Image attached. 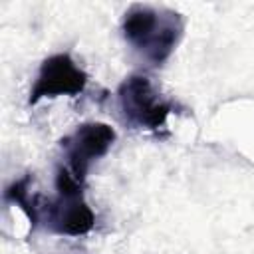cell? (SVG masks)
Returning a JSON list of instances; mask_svg holds the SVG:
<instances>
[{"label": "cell", "instance_id": "1", "mask_svg": "<svg viewBox=\"0 0 254 254\" xmlns=\"http://www.w3.org/2000/svg\"><path fill=\"white\" fill-rule=\"evenodd\" d=\"M185 22L179 12L133 4L123 14V38L151 64L161 65L177 48Z\"/></svg>", "mask_w": 254, "mask_h": 254}, {"label": "cell", "instance_id": "2", "mask_svg": "<svg viewBox=\"0 0 254 254\" xmlns=\"http://www.w3.org/2000/svg\"><path fill=\"white\" fill-rule=\"evenodd\" d=\"M56 190L58 196L44 204L46 226L62 236H83L91 232L95 214L83 198V183L67 167L58 169Z\"/></svg>", "mask_w": 254, "mask_h": 254}, {"label": "cell", "instance_id": "3", "mask_svg": "<svg viewBox=\"0 0 254 254\" xmlns=\"http://www.w3.org/2000/svg\"><path fill=\"white\" fill-rule=\"evenodd\" d=\"M117 103L121 117L129 127L147 131H161L175 109V103L165 99L151 79L141 73H133L119 83Z\"/></svg>", "mask_w": 254, "mask_h": 254}, {"label": "cell", "instance_id": "4", "mask_svg": "<svg viewBox=\"0 0 254 254\" xmlns=\"http://www.w3.org/2000/svg\"><path fill=\"white\" fill-rule=\"evenodd\" d=\"M115 137H117L115 129L101 121H89L77 125L73 133H69L60 141L67 159L65 167L83 183L91 163L107 155V151L115 143Z\"/></svg>", "mask_w": 254, "mask_h": 254}, {"label": "cell", "instance_id": "5", "mask_svg": "<svg viewBox=\"0 0 254 254\" xmlns=\"http://www.w3.org/2000/svg\"><path fill=\"white\" fill-rule=\"evenodd\" d=\"M87 85V73L75 65L69 54H54L40 65L38 77L30 89L28 105H36L44 97L79 95Z\"/></svg>", "mask_w": 254, "mask_h": 254}, {"label": "cell", "instance_id": "6", "mask_svg": "<svg viewBox=\"0 0 254 254\" xmlns=\"http://www.w3.org/2000/svg\"><path fill=\"white\" fill-rule=\"evenodd\" d=\"M30 181H32V177H30V175H26V177H22V179L14 181V183L6 189L4 198H6L8 202H12V204H18V206L24 210V214L28 216L30 226L34 228V226H36V222H38V218H40V212H38L36 198H32V200H30V196H28V185H30Z\"/></svg>", "mask_w": 254, "mask_h": 254}]
</instances>
